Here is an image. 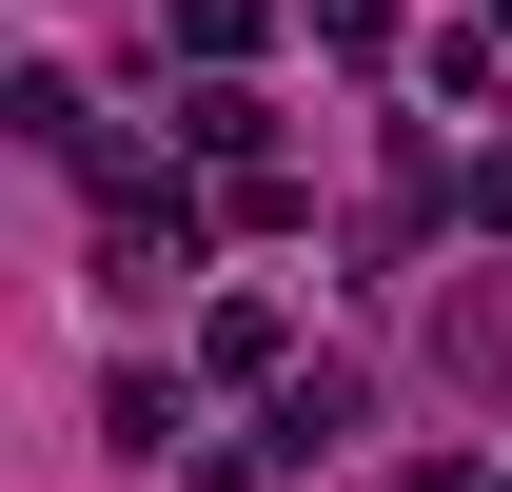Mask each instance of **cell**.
<instances>
[{"instance_id":"cell-1","label":"cell","mask_w":512,"mask_h":492,"mask_svg":"<svg viewBox=\"0 0 512 492\" xmlns=\"http://www.w3.org/2000/svg\"><path fill=\"white\" fill-rule=\"evenodd\" d=\"M178 40H197V60H256V40H276V0H178Z\"/></svg>"},{"instance_id":"cell-2","label":"cell","mask_w":512,"mask_h":492,"mask_svg":"<svg viewBox=\"0 0 512 492\" xmlns=\"http://www.w3.org/2000/svg\"><path fill=\"white\" fill-rule=\"evenodd\" d=\"M493 492H512V473H493Z\"/></svg>"}]
</instances>
